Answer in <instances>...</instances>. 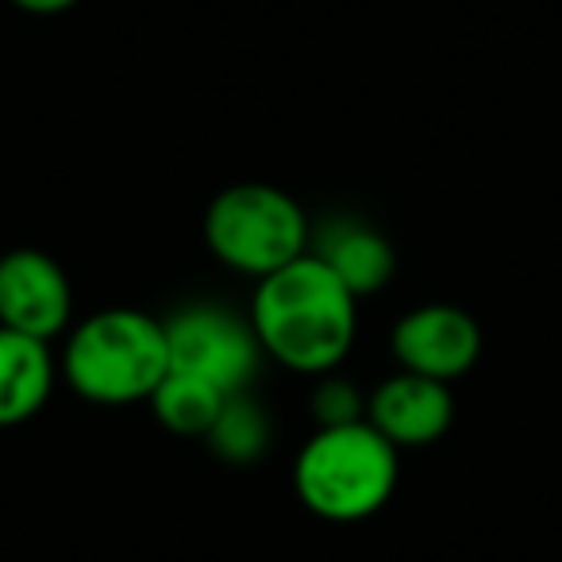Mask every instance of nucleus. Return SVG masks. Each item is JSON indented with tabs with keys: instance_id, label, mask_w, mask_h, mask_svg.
I'll use <instances>...</instances> for the list:
<instances>
[{
	"instance_id": "1",
	"label": "nucleus",
	"mask_w": 562,
	"mask_h": 562,
	"mask_svg": "<svg viewBox=\"0 0 562 562\" xmlns=\"http://www.w3.org/2000/svg\"><path fill=\"white\" fill-rule=\"evenodd\" d=\"M247 321L266 359L293 374H331L355 347L359 297L316 255H301L258 278Z\"/></svg>"
},
{
	"instance_id": "2",
	"label": "nucleus",
	"mask_w": 562,
	"mask_h": 562,
	"mask_svg": "<svg viewBox=\"0 0 562 562\" xmlns=\"http://www.w3.org/2000/svg\"><path fill=\"white\" fill-rule=\"evenodd\" d=\"M66 382L89 405L150 401L170 374L166 324L143 308H101L74 324L63 351Z\"/></svg>"
},
{
	"instance_id": "3",
	"label": "nucleus",
	"mask_w": 562,
	"mask_h": 562,
	"mask_svg": "<svg viewBox=\"0 0 562 562\" xmlns=\"http://www.w3.org/2000/svg\"><path fill=\"white\" fill-rule=\"evenodd\" d=\"M401 482V451L367 420L316 428L293 459V493L313 516L355 524L385 508Z\"/></svg>"
},
{
	"instance_id": "4",
	"label": "nucleus",
	"mask_w": 562,
	"mask_h": 562,
	"mask_svg": "<svg viewBox=\"0 0 562 562\" xmlns=\"http://www.w3.org/2000/svg\"><path fill=\"white\" fill-rule=\"evenodd\" d=\"M313 224L285 189L266 181H239L220 189L204 212V243L227 270L266 278L308 255Z\"/></svg>"
},
{
	"instance_id": "5",
	"label": "nucleus",
	"mask_w": 562,
	"mask_h": 562,
	"mask_svg": "<svg viewBox=\"0 0 562 562\" xmlns=\"http://www.w3.org/2000/svg\"><path fill=\"white\" fill-rule=\"evenodd\" d=\"M162 324L166 347H170V370L212 382L227 397L250 390L266 359L255 331H250V321L220 305H186L173 316H166Z\"/></svg>"
},
{
	"instance_id": "6",
	"label": "nucleus",
	"mask_w": 562,
	"mask_h": 562,
	"mask_svg": "<svg viewBox=\"0 0 562 562\" xmlns=\"http://www.w3.org/2000/svg\"><path fill=\"white\" fill-rule=\"evenodd\" d=\"M74 321V285L58 258L35 247L0 255V328L32 339H58Z\"/></svg>"
},
{
	"instance_id": "7",
	"label": "nucleus",
	"mask_w": 562,
	"mask_h": 562,
	"mask_svg": "<svg viewBox=\"0 0 562 562\" xmlns=\"http://www.w3.org/2000/svg\"><path fill=\"white\" fill-rule=\"evenodd\" d=\"M390 347L401 370L451 385L474 370L482 328L459 305H420L393 324Z\"/></svg>"
},
{
	"instance_id": "8",
	"label": "nucleus",
	"mask_w": 562,
	"mask_h": 562,
	"mask_svg": "<svg viewBox=\"0 0 562 562\" xmlns=\"http://www.w3.org/2000/svg\"><path fill=\"white\" fill-rule=\"evenodd\" d=\"M451 420H454L451 385L408 374V370L385 378L367 397V424L382 431L397 451L436 443V439L447 436Z\"/></svg>"
},
{
	"instance_id": "9",
	"label": "nucleus",
	"mask_w": 562,
	"mask_h": 562,
	"mask_svg": "<svg viewBox=\"0 0 562 562\" xmlns=\"http://www.w3.org/2000/svg\"><path fill=\"white\" fill-rule=\"evenodd\" d=\"M308 255H316L355 297L382 293L397 273V250L374 224L359 216H328L313 227Z\"/></svg>"
},
{
	"instance_id": "10",
	"label": "nucleus",
	"mask_w": 562,
	"mask_h": 562,
	"mask_svg": "<svg viewBox=\"0 0 562 562\" xmlns=\"http://www.w3.org/2000/svg\"><path fill=\"white\" fill-rule=\"evenodd\" d=\"M55 390L50 344L0 328V428H16L47 405Z\"/></svg>"
},
{
	"instance_id": "11",
	"label": "nucleus",
	"mask_w": 562,
	"mask_h": 562,
	"mask_svg": "<svg viewBox=\"0 0 562 562\" xmlns=\"http://www.w3.org/2000/svg\"><path fill=\"white\" fill-rule=\"evenodd\" d=\"M224 401H227V393L216 390L212 382H201V378H193V374L170 370V374L158 382V390L150 393L147 405L166 431L189 436V439H204L212 424H216Z\"/></svg>"
},
{
	"instance_id": "12",
	"label": "nucleus",
	"mask_w": 562,
	"mask_h": 562,
	"mask_svg": "<svg viewBox=\"0 0 562 562\" xmlns=\"http://www.w3.org/2000/svg\"><path fill=\"white\" fill-rule=\"evenodd\" d=\"M204 443L212 447L216 459L232 462V467H250L270 451V416L247 390L232 393L220 408L216 424L209 428V436H204Z\"/></svg>"
},
{
	"instance_id": "13",
	"label": "nucleus",
	"mask_w": 562,
	"mask_h": 562,
	"mask_svg": "<svg viewBox=\"0 0 562 562\" xmlns=\"http://www.w3.org/2000/svg\"><path fill=\"white\" fill-rule=\"evenodd\" d=\"M308 408L316 416V428H339V424L367 420V397L355 390V382L336 374H321L313 397H308Z\"/></svg>"
},
{
	"instance_id": "14",
	"label": "nucleus",
	"mask_w": 562,
	"mask_h": 562,
	"mask_svg": "<svg viewBox=\"0 0 562 562\" xmlns=\"http://www.w3.org/2000/svg\"><path fill=\"white\" fill-rule=\"evenodd\" d=\"M20 12H27V16H63V12H70L78 0H12Z\"/></svg>"
}]
</instances>
